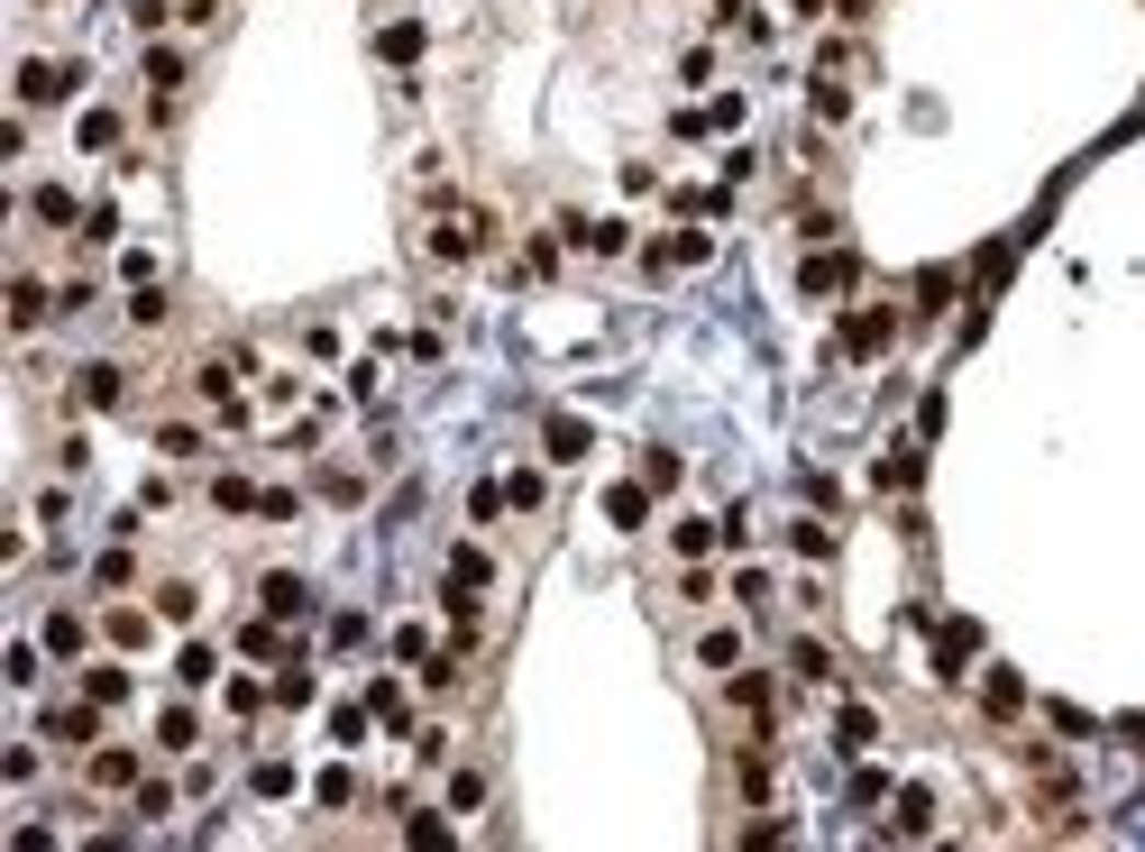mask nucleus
Returning <instances> with one entry per match:
<instances>
[{
    "label": "nucleus",
    "mask_w": 1145,
    "mask_h": 852,
    "mask_svg": "<svg viewBox=\"0 0 1145 852\" xmlns=\"http://www.w3.org/2000/svg\"><path fill=\"white\" fill-rule=\"evenodd\" d=\"M477 248H486V212H450V220L431 229V257H450V266H458V257H477Z\"/></svg>",
    "instance_id": "f257e3e1"
},
{
    "label": "nucleus",
    "mask_w": 1145,
    "mask_h": 852,
    "mask_svg": "<svg viewBox=\"0 0 1145 852\" xmlns=\"http://www.w3.org/2000/svg\"><path fill=\"white\" fill-rule=\"evenodd\" d=\"M73 83H83V65H46V56L19 65V101H56V92H73Z\"/></svg>",
    "instance_id": "f03ea898"
},
{
    "label": "nucleus",
    "mask_w": 1145,
    "mask_h": 852,
    "mask_svg": "<svg viewBox=\"0 0 1145 852\" xmlns=\"http://www.w3.org/2000/svg\"><path fill=\"white\" fill-rule=\"evenodd\" d=\"M212 504H220V513H267V496H257L248 477H212Z\"/></svg>",
    "instance_id": "9b49d317"
},
{
    "label": "nucleus",
    "mask_w": 1145,
    "mask_h": 852,
    "mask_svg": "<svg viewBox=\"0 0 1145 852\" xmlns=\"http://www.w3.org/2000/svg\"><path fill=\"white\" fill-rule=\"evenodd\" d=\"M980 696H990V715H1018V706H1027V688L1008 679V669H990V688H980Z\"/></svg>",
    "instance_id": "393cba45"
},
{
    "label": "nucleus",
    "mask_w": 1145,
    "mask_h": 852,
    "mask_svg": "<svg viewBox=\"0 0 1145 852\" xmlns=\"http://www.w3.org/2000/svg\"><path fill=\"white\" fill-rule=\"evenodd\" d=\"M147 83L174 92V83H184V56H174V46H147Z\"/></svg>",
    "instance_id": "412c9836"
},
{
    "label": "nucleus",
    "mask_w": 1145,
    "mask_h": 852,
    "mask_svg": "<svg viewBox=\"0 0 1145 852\" xmlns=\"http://www.w3.org/2000/svg\"><path fill=\"white\" fill-rule=\"evenodd\" d=\"M797 284H806V294H843V284H852V257H806Z\"/></svg>",
    "instance_id": "1a4fd4ad"
},
{
    "label": "nucleus",
    "mask_w": 1145,
    "mask_h": 852,
    "mask_svg": "<svg viewBox=\"0 0 1145 852\" xmlns=\"http://www.w3.org/2000/svg\"><path fill=\"white\" fill-rule=\"evenodd\" d=\"M587 422H568V412H551V458H587Z\"/></svg>",
    "instance_id": "2eb2a0df"
},
{
    "label": "nucleus",
    "mask_w": 1145,
    "mask_h": 852,
    "mask_svg": "<svg viewBox=\"0 0 1145 852\" xmlns=\"http://www.w3.org/2000/svg\"><path fill=\"white\" fill-rule=\"evenodd\" d=\"M46 734H56V742H101V715H92V696H83V706H56V715H46Z\"/></svg>",
    "instance_id": "0eeeda50"
},
{
    "label": "nucleus",
    "mask_w": 1145,
    "mask_h": 852,
    "mask_svg": "<svg viewBox=\"0 0 1145 852\" xmlns=\"http://www.w3.org/2000/svg\"><path fill=\"white\" fill-rule=\"evenodd\" d=\"M166 313H174V303H166V284H138V303H128V321H138V330H156Z\"/></svg>",
    "instance_id": "4be33fe9"
},
{
    "label": "nucleus",
    "mask_w": 1145,
    "mask_h": 852,
    "mask_svg": "<svg viewBox=\"0 0 1145 852\" xmlns=\"http://www.w3.org/2000/svg\"><path fill=\"white\" fill-rule=\"evenodd\" d=\"M715 541H724L715 523H679V559H706V550H715Z\"/></svg>",
    "instance_id": "c756f323"
},
{
    "label": "nucleus",
    "mask_w": 1145,
    "mask_h": 852,
    "mask_svg": "<svg viewBox=\"0 0 1145 852\" xmlns=\"http://www.w3.org/2000/svg\"><path fill=\"white\" fill-rule=\"evenodd\" d=\"M92 788H138V752H92Z\"/></svg>",
    "instance_id": "6e6552de"
},
{
    "label": "nucleus",
    "mask_w": 1145,
    "mask_h": 852,
    "mask_svg": "<svg viewBox=\"0 0 1145 852\" xmlns=\"http://www.w3.org/2000/svg\"><path fill=\"white\" fill-rule=\"evenodd\" d=\"M789 541H797V559H825V550H835V532H825V523H789Z\"/></svg>",
    "instance_id": "c85d7f7f"
},
{
    "label": "nucleus",
    "mask_w": 1145,
    "mask_h": 852,
    "mask_svg": "<svg viewBox=\"0 0 1145 852\" xmlns=\"http://www.w3.org/2000/svg\"><path fill=\"white\" fill-rule=\"evenodd\" d=\"M83 239H92V248L120 239V212H111V202H92V212H83Z\"/></svg>",
    "instance_id": "bb28decb"
},
{
    "label": "nucleus",
    "mask_w": 1145,
    "mask_h": 852,
    "mask_svg": "<svg viewBox=\"0 0 1145 852\" xmlns=\"http://www.w3.org/2000/svg\"><path fill=\"white\" fill-rule=\"evenodd\" d=\"M156 450H166V458H202V431H193V422H166V431H156Z\"/></svg>",
    "instance_id": "b1692460"
},
{
    "label": "nucleus",
    "mask_w": 1145,
    "mask_h": 852,
    "mask_svg": "<svg viewBox=\"0 0 1145 852\" xmlns=\"http://www.w3.org/2000/svg\"><path fill=\"white\" fill-rule=\"evenodd\" d=\"M605 513H614L623 532H642V513H650V486H614V496H605Z\"/></svg>",
    "instance_id": "ddd939ff"
},
{
    "label": "nucleus",
    "mask_w": 1145,
    "mask_h": 852,
    "mask_svg": "<svg viewBox=\"0 0 1145 852\" xmlns=\"http://www.w3.org/2000/svg\"><path fill=\"white\" fill-rule=\"evenodd\" d=\"M835 10H843V19H871V0H835Z\"/></svg>",
    "instance_id": "f704fd0d"
},
{
    "label": "nucleus",
    "mask_w": 1145,
    "mask_h": 852,
    "mask_svg": "<svg viewBox=\"0 0 1145 852\" xmlns=\"http://www.w3.org/2000/svg\"><path fill=\"white\" fill-rule=\"evenodd\" d=\"M376 46H385V56H395V65H412V56H422V19H395V29H385Z\"/></svg>",
    "instance_id": "f3484780"
},
{
    "label": "nucleus",
    "mask_w": 1145,
    "mask_h": 852,
    "mask_svg": "<svg viewBox=\"0 0 1145 852\" xmlns=\"http://www.w3.org/2000/svg\"><path fill=\"white\" fill-rule=\"evenodd\" d=\"M193 605H202L193 587H156V614H166V624H193Z\"/></svg>",
    "instance_id": "a878e982"
},
{
    "label": "nucleus",
    "mask_w": 1145,
    "mask_h": 852,
    "mask_svg": "<svg viewBox=\"0 0 1145 852\" xmlns=\"http://www.w3.org/2000/svg\"><path fill=\"white\" fill-rule=\"evenodd\" d=\"M267 614H275V624H303V614H311V587H303V578H267Z\"/></svg>",
    "instance_id": "423d86ee"
},
{
    "label": "nucleus",
    "mask_w": 1145,
    "mask_h": 852,
    "mask_svg": "<svg viewBox=\"0 0 1145 852\" xmlns=\"http://www.w3.org/2000/svg\"><path fill=\"white\" fill-rule=\"evenodd\" d=\"M83 641H92L83 614H46V651H56V660H83Z\"/></svg>",
    "instance_id": "9d476101"
},
{
    "label": "nucleus",
    "mask_w": 1145,
    "mask_h": 852,
    "mask_svg": "<svg viewBox=\"0 0 1145 852\" xmlns=\"http://www.w3.org/2000/svg\"><path fill=\"white\" fill-rule=\"evenodd\" d=\"M917 477H926L917 450H889V458H880V486H917Z\"/></svg>",
    "instance_id": "5701e85b"
},
{
    "label": "nucleus",
    "mask_w": 1145,
    "mask_h": 852,
    "mask_svg": "<svg viewBox=\"0 0 1145 852\" xmlns=\"http://www.w3.org/2000/svg\"><path fill=\"white\" fill-rule=\"evenodd\" d=\"M889 330H898V313H852V321H843V349H852V357H880V349H889Z\"/></svg>",
    "instance_id": "20e7f679"
},
{
    "label": "nucleus",
    "mask_w": 1145,
    "mask_h": 852,
    "mask_svg": "<svg viewBox=\"0 0 1145 852\" xmlns=\"http://www.w3.org/2000/svg\"><path fill=\"white\" fill-rule=\"evenodd\" d=\"M120 395H128V376H120V367H83V404H101V412H111Z\"/></svg>",
    "instance_id": "4468645a"
},
{
    "label": "nucleus",
    "mask_w": 1145,
    "mask_h": 852,
    "mask_svg": "<svg viewBox=\"0 0 1145 852\" xmlns=\"http://www.w3.org/2000/svg\"><path fill=\"white\" fill-rule=\"evenodd\" d=\"M83 696H92V706H120V696H128V669H83Z\"/></svg>",
    "instance_id": "a211bd4d"
},
{
    "label": "nucleus",
    "mask_w": 1145,
    "mask_h": 852,
    "mask_svg": "<svg viewBox=\"0 0 1145 852\" xmlns=\"http://www.w3.org/2000/svg\"><path fill=\"white\" fill-rule=\"evenodd\" d=\"M37 220H56V229H65V220H73V193H65V184H46V193H37Z\"/></svg>",
    "instance_id": "72a5a7b5"
},
{
    "label": "nucleus",
    "mask_w": 1145,
    "mask_h": 852,
    "mask_svg": "<svg viewBox=\"0 0 1145 852\" xmlns=\"http://www.w3.org/2000/svg\"><path fill=\"white\" fill-rule=\"evenodd\" d=\"M696 660H706V669H742V633H706V641H696Z\"/></svg>",
    "instance_id": "aec40b11"
},
{
    "label": "nucleus",
    "mask_w": 1145,
    "mask_h": 852,
    "mask_svg": "<svg viewBox=\"0 0 1145 852\" xmlns=\"http://www.w3.org/2000/svg\"><path fill=\"white\" fill-rule=\"evenodd\" d=\"M450 587H486V550H450Z\"/></svg>",
    "instance_id": "7c9ffc66"
},
{
    "label": "nucleus",
    "mask_w": 1145,
    "mask_h": 852,
    "mask_svg": "<svg viewBox=\"0 0 1145 852\" xmlns=\"http://www.w3.org/2000/svg\"><path fill=\"white\" fill-rule=\"evenodd\" d=\"M46 303H56V294H46L37 275H19V284H10V330H37V321H46Z\"/></svg>",
    "instance_id": "39448f33"
},
{
    "label": "nucleus",
    "mask_w": 1145,
    "mask_h": 852,
    "mask_svg": "<svg viewBox=\"0 0 1145 852\" xmlns=\"http://www.w3.org/2000/svg\"><path fill=\"white\" fill-rule=\"evenodd\" d=\"M934 825V797L926 788H898V834H926Z\"/></svg>",
    "instance_id": "6ab92c4d"
},
{
    "label": "nucleus",
    "mask_w": 1145,
    "mask_h": 852,
    "mask_svg": "<svg viewBox=\"0 0 1145 852\" xmlns=\"http://www.w3.org/2000/svg\"><path fill=\"white\" fill-rule=\"evenodd\" d=\"M111 641H120V651H128V641H147V614H138V605H120V614H111Z\"/></svg>",
    "instance_id": "473e14b6"
},
{
    "label": "nucleus",
    "mask_w": 1145,
    "mask_h": 852,
    "mask_svg": "<svg viewBox=\"0 0 1145 852\" xmlns=\"http://www.w3.org/2000/svg\"><path fill=\"white\" fill-rule=\"evenodd\" d=\"M972 651H980V624H962V614H953V624L934 633V679H962V660H972Z\"/></svg>",
    "instance_id": "7ed1b4c3"
},
{
    "label": "nucleus",
    "mask_w": 1145,
    "mask_h": 852,
    "mask_svg": "<svg viewBox=\"0 0 1145 852\" xmlns=\"http://www.w3.org/2000/svg\"><path fill=\"white\" fill-rule=\"evenodd\" d=\"M650 266H706V229H679L669 248H650Z\"/></svg>",
    "instance_id": "f8f14e48"
},
{
    "label": "nucleus",
    "mask_w": 1145,
    "mask_h": 852,
    "mask_svg": "<svg viewBox=\"0 0 1145 852\" xmlns=\"http://www.w3.org/2000/svg\"><path fill=\"white\" fill-rule=\"evenodd\" d=\"M212 669H220V660H212V651H202V641H193V651L174 660V679H184V688H202V679H212Z\"/></svg>",
    "instance_id": "2f4dec72"
},
{
    "label": "nucleus",
    "mask_w": 1145,
    "mask_h": 852,
    "mask_svg": "<svg viewBox=\"0 0 1145 852\" xmlns=\"http://www.w3.org/2000/svg\"><path fill=\"white\" fill-rule=\"evenodd\" d=\"M871 734H880L871 706H843V752H871Z\"/></svg>",
    "instance_id": "cd10ccee"
},
{
    "label": "nucleus",
    "mask_w": 1145,
    "mask_h": 852,
    "mask_svg": "<svg viewBox=\"0 0 1145 852\" xmlns=\"http://www.w3.org/2000/svg\"><path fill=\"white\" fill-rule=\"evenodd\" d=\"M789 669L797 679H835V651H825V641H789Z\"/></svg>",
    "instance_id": "dca6fc26"
}]
</instances>
